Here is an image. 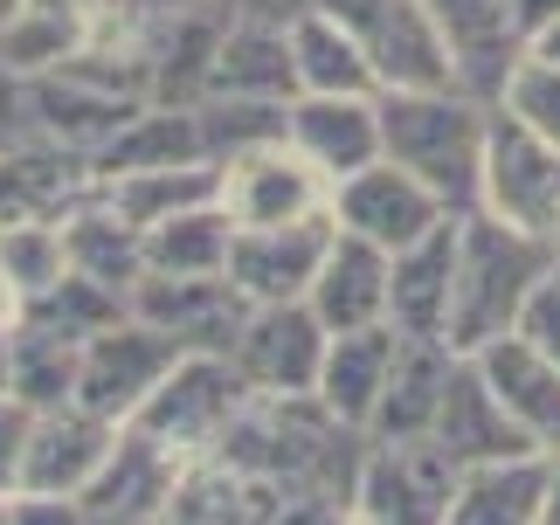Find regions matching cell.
Masks as SVG:
<instances>
[{
	"label": "cell",
	"mask_w": 560,
	"mask_h": 525,
	"mask_svg": "<svg viewBox=\"0 0 560 525\" xmlns=\"http://www.w3.org/2000/svg\"><path fill=\"white\" fill-rule=\"evenodd\" d=\"M243 477L264 491H347L368 456V429L339 422L318 394H249V408L235 415L222 450Z\"/></svg>",
	"instance_id": "obj_1"
},
{
	"label": "cell",
	"mask_w": 560,
	"mask_h": 525,
	"mask_svg": "<svg viewBox=\"0 0 560 525\" xmlns=\"http://www.w3.org/2000/svg\"><path fill=\"white\" fill-rule=\"evenodd\" d=\"M560 262V243L499 222L491 208L457 214V270H450V346L478 353L499 332H520L526 298Z\"/></svg>",
	"instance_id": "obj_2"
},
{
	"label": "cell",
	"mask_w": 560,
	"mask_h": 525,
	"mask_svg": "<svg viewBox=\"0 0 560 525\" xmlns=\"http://www.w3.org/2000/svg\"><path fill=\"white\" fill-rule=\"evenodd\" d=\"M485 131H491V104L464 91H381V152L416 173L450 214L478 208Z\"/></svg>",
	"instance_id": "obj_3"
},
{
	"label": "cell",
	"mask_w": 560,
	"mask_h": 525,
	"mask_svg": "<svg viewBox=\"0 0 560 525\" xmlns=\"http://www.w3.org/2000/svg\"><path fill=\"white\" fill-rule=\"evenodd\" d=\"M249 408V381L235 374L229 353H180L174 374H166L145 408L132 415V429H145L153 443H166L174 456H214L222 435L235 429V415Z\"/></svg>",
	"instance_id": "obj_4"
},
{
	"label": "cell",
	"mask_w": 560,
	"mask_h": 525,
	"mask_svg": "<svg viewBox=\"0 0 560 525\" xmlns=\"http://www.w3.org/2000/svg\"><path fill=\"white\" fill-rule=\"evenodd\" d=\"M318 8L368 49L381 91H457V62L429 0H318Z\"/></svg>",
	"instance_id": "obj_5"
},
{
	"label": "cell",
	"mask_w": 560,
	"mask_h": 525,
	"mask_svg": "<svg viewBox=\"0 0 560 525\" xmlns=\"http://www.w3.org/2000/svg\"><path fill=\"white\" fill-rule=\"evenodd\" d=\"M478 208H491L499 222L547 235L560 243V145H547L540 131H526L512 112L491 104V131H485V187Z\"/></svg>",
	"instance_id": "obj_6"
},
{
	"label": "cell",
	"mask_w": 560,
	"mask_h": 525,
	"mask_svg": "<svg viewBox=\"0 0 560 525\" xmlns=\"http://www.w3.org/2000/svg\"><path fill=\"white\" fill-rule=\"evenodd\" d=\"M450 491H457V464L429 443H374L360 456L353 477V512L374 525H443L450 518Z\"/></svg>",
	"instance_id": "obj_7"
},
{
	"label": "cell",
	"mask_w": 560,
	"mask_h": 525,
	"mask_svg": "<svg viewBox=\"0 0 560 525\" xmlns=\"http://www.w3.org/2000/svg\"><path fill=\"white\" fill-rule=\"evenodd\" d=\"M326 318L305 298L291 304H249L243 332H235L229 360L249 381V394H318V366H326Z\"/></svg>",
	"instance_id": "obj_8"
},
{
	"label": "cell",
	"mask_w": 560,
	"mask_h": 525,
	"mask_svg": "<svg viewBox=\"0 0 560 525\" xmlns=\"http://www.w3.org/2000/svg\"><path fill=\"white\" fill-rule=\"evenodd\" d=\"M180 346L160 332V325H145L139 312L104 325L97 339H83V366H77V401L112 415V422H132L145 408V394H153L166 374H174Z\"/></svg>",
	"instance_id": "obj_9"
},
{
	"label": "cell",
	"mask_w": 560,
	"mask_h": 525,
	"mask_svg": "<svg viewBox=\"0 0 560 525\" xmlns=\"http://www.w3.org/2000/svg\"><path fill=\"white\" fill-rule=\"evenodd\" d=\"M222 208L235 214V229H284V222H305V214H326L332 180L291 139H277L222 166Z\"/></svg>",
	"instance_id": "obj_10"
},
{
	"label": "cell",
	"mask_w": 560,
	"mask_h": 525,
	"mask_svg": "<svg viewBox=\"0 0 560 525\" xmlns=\"http://www.w3.org/2000/svg\"><path fill=\"white\" fill-rule=\"evenodd\" d=\"M332 222L347 235H360V243H374V249L395 256L408 243H422L429 229H443L450 208L408 166L374 160V166H360V173H347V180L332 187Z\"/></svg>",
	"instance_id": "obj_11"
},
{
	"label": "cell",
	"mask_w": 560,
	"mask_h": 525,
	"mask_svg": "<svg viewBox=\"0 0 560 525\" xmlns=\"http://www.w3.org/2000/svg\"><path fill=\"white\" fill-rule=\"evenodd\" d=\"M132 312L145 325H160L180 353H229L235 332H243V318H249V298L229 283V270L222 277H160V270H145L139 291H132Z\"/></svg>",
	"instance_id": "obj_12"
},
{
	"label": "cell",
	"mask_w": 560,
	"mask_h": 525,
	"mask_svg": "<svg viewBox=\"0 0 560 525\" xmlns=\"http://www.w3.org/2000/svg\"><path fill=\"white\" fill-rule=\"evenodd\" d=\"M332 208L326 214H305V222H284V229H235V249H229V283L243 291L249 304H291L312 291L318 262L332 249Z\"/></svg>",
	"instance_id": "obj_13"
},
{
	"label": "cell",
	"mask_w": 560,
	"mask_h": 525,
	"mask_svg": "<svg viewBox=\"0 0 560 525\" xmlns=\"http://www.w3.org/2000/svg\"><path fill=\"white\" fill-rule=\"evenodd\" d=\"M112 415L83 408V401H62V408H42L35 415V435H28V470H21V491H42V498H83L91 477L104 470V456L118 443Z\"/></svg>",
	"instance_id": "obj_14"
},
{
	"label": "cell",
	"mask_w": 560,
	"mask_h": 525,
	"mask_svg": "<svg viewBox=\"0 0 560 525\" xmlns=\"http://www.w3.org/2000/svg\"><path fill=\"white\" fill-rule=\"evenodd\" d=\"M429 443H436L457 470L470 464H499V456H533L540 443L505 415V401L491 394V381L478 374V360L457 353L450 366V387H443V408H436V429H429Z\"/></svg>",
	"instance_id": "obj_15"
},
{
	"label": "cell",
	"mask_w": 560,
	"mask_h": 525,
	"mask_svg": "<svg viewBox=\"0 0 560 525\" xmlns=\"http://www.w3.org/2000/svg\"><path fill=\"white\" fill-rule=\"evenodd\" d=\"M429 8H436V28L450 42V62H457V91L478 104H499L526 56L512 0H429Z\"/></svg>",
	"instance_id": "obj_16"
},
{
	"label": "cell",
	"mask_w": 560,
	"mask_h": 525,
	"mask_svg": "<svg viewBox=\"0 0 560 525\" xmlns=\"http://www.w3.org/2000/svg\"><path fill=\"white\" fill-rule=\"evenodd\" d=\"M180 464L187 456H174L166 443H153L145 429L125 422L112 456H104V470L91 477V491H83V512L112 518V525H160L166 498L180 485Z\"/></svg>",
	"instance_id": "obj_17"
},
{
	"label": "cell",
	"mask_w": 560,
	"mask_h": 525,
	"mask_svg": "<svg viewBox=\"0 0 560 525\" xmlns=\"http://www.w3.org/2000/svg\"><path fill=\"white\" fill-rule=\"evenodd\" d=\"M553 477H560V456H547V450L470 464V470H457L443 525H540L547 498H553Z\"/></svg>",
	"instance_id": "obj_18"
},
{
	"label": "cell",
	"mask_w": 560,
	"mask_h": 525,
	"mask_svg": "<svg viewBox=\"0 0 560 525\" xmlns=\"http://www.w3.org/2000/svg\"><path fill=\"white\" fill-rule=\"evenodd\" d=\"M450 270H457V214L387 256V325L401 339H450Z\"/></svg>",
	"instance_id": "obj_19"
},
{
	"label": "cell",
	"mask_w": 560,
	"mask_h": 525,
	"mask_svg": "<svg viewBox=\"0 0 560 525\" xmlns=\"http://www.w3.org/2000/svg\"><path fill=\"white\" fill-rule=\"evenodd\" d=\"M291 145L339 187L347 173L387 160L381 152V97H291Z\"/></svg>",
	"instance_id": "obj_20"
},
{
	"label": "cell",
	"mask_w": 560,
	"mask_h": 525,
	"mask_svg": "<svg viewBox=\"0 0 560 525\" xmlns=\"http://www.w3.org/2000/svg\"><path fill=\"white\" fill-rule=\"evenodd\" d=\"M470 360H478V374L491 381V394L505 401L512 422H520L547 456H560V366L526 332H499L491 346H478Z\"/></svg>",
	"instance_id": "obj_21"
},
{
	"label": "cell",
	"mask_w": 560,
	"mask_h": 525,
	"mask_svg": "<svg viewBox=\"0 0 560 525\" xmlns=\"http://www.w3.org/2000/svg\"><path fill=\"white\" fill-rule=\"evenodd\" d=\"M97 194V173L83 152L70 145H49V139H28V145H8L0 152V229L8 222H28V214H70L77 201Z\"/></svg>",
	"instance_id": "obj_22"
},
{
	"label": "cell",
	"mask_w": 560,
	"mask_h": 525,
	"mask_svg": "<svg viewBox=\"0 0 560 525\" xmlns=\"http://www.w3.org/2000/svg\"><path fill=\"white\" fill-rule=\"evenodd\" d=\"M139 104L132 97H118V91H104V83L91 77H77V70H49V77H28V131L35 139H49V145H70V152H91L112 139V131L132 118Z\"/></svg>",
	"instance_id": "obj_23"
},
{
	"label": "cell",
	"mask_w": 560,
	"mask_h": 525,
	"mask_svg": "<svg viewBox=\"0 0 560 525\" xmlns=\"http://www.w3.org/2000/svg\"><path fill=\"white\" fill-rule=\"evenodd\" d=\"M208 97H264L291 104L298 97V62H291V21H256L235 14L214 42V77Z\"/></svg>",
	"instance_id": "obj_24"
},
{
	"label": "cell",
	"mask_w": 560,
	"mask_h": 525,
	"mask_svg": "<svg viewBox=\"0 0 560 525\" xmlns=\"http://www.w3.org/2000/svg\"><path fill=\"white\" fill-rule=\"evenodd\" d=\"M450 366H457V346L450 339H401L395 346V374H387V394H381V408L368 422L374 443H422V435L436 429Z\"/></svg>",
	"instance_id": "obj_25"
},
{
	"label": "cell",
	"mask_w": 560,
	"mask_h": 525,
	"mask_svg": "<svg viewBox=\"0 0 560 525\" xmlns=\"http://www.w3.org/2000/svg\"><path fill=\"white\" fill-rule=\"evenodd\" d=\"M305 304L326 318V332H360V325H387V249L360 243L339 229L326 262H318Z\"/></svg>",
	"instance_id": "obj_26"
},
{
	"label": "cell",
	"mask_w": 560,
	"mask_h": 525,
	"mask_svg": "<svg viewBox=\"0 0 560 525\" xmlns=\"http://www.w3.org/2000/svg\"><path fill=\"white\" fill-rule=\"evenodd\" d=\"M395 346L401 332L395 325H360V332H332L326 346V366H318V401H326L339 422L368 429L381 394H387V374H395Z\"/></svg>",
	"instance_id": "obj_27"
},
{
	"label": "cell",
	"mask_w": 560,
	"mask_h": 525,
	"mask_svg": "<svg viewBox=\"0 0 560 525\" xmlns=\"http://www.w3.org/2000/svg\"><path fill=\"white\" fill-rule=\"evenodd\" d=\"M187 160H208V152H201V125H194V104H139V112L91 152V173H97V180H118V173L187 166Z\"/></svg>",
	"instance_id": "obj_28"
},
{
	"label": "cell",
	"mask_w": 560,
	"mask_h": 525,
	"mask_svg": "<svg viewBox=\"0 0 560 525\" xmlns=\"http://www.w3.org/2000/svg\"><path fill=\"white\" fill-rule=\"evenodd\" d=\"M291 62H298V91H312V97H381L368 49L318 0L305 14H291Z\"/></svg>",
	"instance_id": "obj_29"
},
{
	"label": "cell",
	"mask_w": 560,
	"mask_h": 525,
	"mask_svg": "<svg viewBox=\"0 0 560 525\" xmlns=\"http://www.w3.org/2000/svg\"><path fill=\"white\" fill-rule=\"evenodd\" d=\"M62 235H70V270L112 283V291H125V298L139 291V277H145V229L125 222L104 194H91V201H77L70 214H62Z\"/></svg>",
	"instance_id": "obj_30"
},
{
	"label": "cell",
	"mask_w": 560,
	"mask_h": 525,
	"mask_svg": "<svg viewBox=\"0 0 560 525\" xmlns=\"http://www.w3.org/2000/svg\"><path fill=\"white\" fill-rule=\"evenodd\" d=\"M160 525H264V485L243 477L229 456H194V464H180V485L166 498Z\"/></svg>",
	"instance_id": "obj_31"
},
{
	"label": "cell",
	"mask_w": 560,
	"mask_h": 525,
	"mask_svg": "<svg viewBox=\"0 0 560 525\" xmlns=\"http://www.w3.org/2000/svg\"><path fill=\"white\" fill-rule=\"evenodd\" d=\"M229 249H235V214L222 201L180 208L145 229V270H160V277H222Z\"/></svg>",
	"instance_id": "obj_32"
},
{
	"label": "cell",
	"mask_w": 560,
	"mask_h": 525,
	"mask_svg": "<svg viewBox=\"0 0 560 525\" xmlns=\"http://www.w3.org/2000/svg\"><path fill=\"white\" fill-rule=\"evenodd\" d=\"M77 366H83V339H62L35 318L8 325V394H21L35 415L77 401Z\"/></svg>",
	"instance_id": "obj_33"
},
{
	"label": "cell",
	"mask_w": 560,
	"mask_h": 525,
	"mask_svg": "<svg viewBox=\"0 0 560 525\" xmlns=\"http://www.w3.org/2000/svg\"><path fill=\"white\" fill-rule=\"evenodd\" d=\"M97 194L112 201L125 222L153 229L180 208L222 201V166L214 160H187V166H145V173H118V180H97Z\"/></svg>",
	"instance_id": "obj_34"
},
{
	"label": "cell",
	"mask_w": 560,
	"mask_h": 525,
	"mask_svg": "<svg viewBox=\"0 0 560 525\" xmlns=\"http://www.w3.org/2000/svg\"><path fill=\"white\" fill-rule=\"evenodd\" d=\"M194 125H201V152L214 166L243 160L256 145L291 139V104H264V97H201L194 104Z\"/></svg>",
	"instance_id": "obj_35"
},
{
	"label": "cell",
	"mask_w": 560,
	"mask_h": 525,
	"mask_svg": "<svg viewBox=\"0 0 560 525\" xmlns=\"http://www.w3.org/2000/svg\"><path fill=\"white\" fill-rule=\"evenodd\" d=\"M91 21H77V14H56V8H21L8 28H0V70H14V77H49L62 70L70 56L91 49Z\"/></svg>",
	"instance_id": "obj_36"
},
{
	"label": "cell",
	"mask_w": 560,
	"mask_h": 525,
	"mask_svg": "<svg viewBox=\"0 0 560 525\" xmlns=\"http://www.w3.org/2000/svg\"><path fill=\"white\" fill-rule=\"evenodd\" d=\"M21 318L49 325V332H62V339H97L104 325L132 318V298L112 291V283H97V277H83V270H70L56 291H42L35 304H21Z\"/></svg>",
	"instance_id": "obj_37"
},
{
	"label": "cell",
	"mask_w": 560,
	"mask_h": 525,
	"mask_svg": "<svg viewBox=\"0 0 560 525\" xmlns=\"http://www.w3.org/2000/svg\"><path fill=\"white\" fill-rule=\"evenodd\" d=\"M0 262H8L21 304H35L42 291H56L70 277V235H62L56 214H28V222L0 229Z\"/></svg>",
	"instance_id": "obj_38"
},
{
	"label": "cell",
	"mask_w": 560,
	"mask_h": 525,
	"mask_svg": "<svg viewBox=\"0 0 560 525\" xmlns=\"http://www.w3.org/2000/svg\"><path fill=\"white\" fill-rule=\"evenodd\" d=\"M499 112H512L526 131H540L547 145H560V70L540 56H520V70H512Z\"/></svg>",
	"instance_id": "obj_39"
},
{
	"label": "cell",
	"mask_w": 560,
	"mask_h": 525,
	"mask_svg": "<svg viewBox=\"0 0 560 525\" xmlns=\"http://www.w3.org/2000/svg\"><path fill=\"white\" fill-rule=\"evenodd\" d=\"M264 525H353L347 491H264Z\"/></svg>",
	"instance_id": "obj_40"
},
{
	"label": "cell",
	"mask_w": 560,
	"mask_h": 525,
	"mask_svg": "<svg viewBox=\"0 0 560 525\" xmlns=\"http://www.w3.org/2000/svg\"><path fill=\"white\" fill-rule=\"evenodd\" d=\"M28 435H35V408L21 394H0V491H21V470H28Z\"/></svg>",
	"instance_id": "obj_41"
},
{
	"label": "cell",
	"mask_w": 560,
	"mask_h": 525,
	"mask_svg": "<svg viewBox=\"0 0 560 525\" xmlns=\"http://www.w3.org/2000/svg\"><path fill=\"white\" fill-rule=\"evenodd\" d=\"M520 332H526V339H533V346H540V353L560 366V262H553V270L540 277V291L526 298V318H520Z\"/></svg>",
	"instance_id": "obj_42"
},
{
	"label": "cell",
	"mask_w": 560,
	"mask_h": 525,
	"mask_svg": "<svg viewBox=\"0 0 560 525\" xmlns=\"http://www.w3.org/2000/svg\"><path fill=\"white\" fill-rule=\"evenodd\" d=\"M8 525H91L83 498H42V491H14Z\"/></svg>",
	"instance_id": "obj_43"
},
{
	"label": "cell",
	"mask_w": 560,
	"mask_h": 525,
	"mask_svg": "<svg viewBox=\"0 0 560 525\" xmlns=\"http://www.w3.org/2000/svg\"><path fill=\"white\" fill-rule=\"evenodd\" d=\"M21 125H28V83H14V70H0V152L14 145Z\"/></svg>",
	"instance_id": "obj_44"
},
{
	"label": "cell",
	"mask_w": 560,
	"mask_h": 525,
	"mask_svg": "<svg viewBox=\"0 0 560 525\" xmlns=\"http://www.w3.org/2000/svg\"><path fill=\"white\" fill-rule=\"evenodd\" d=\"M512 21H520V35L533 42L547 21H560V0H512Z\"/></svg>",
	"instance_id": "obj_45"
},
{
	"label": "cell",
	"mask_w": 560,
	"mask_h": 525,
	"mask_svg": "<svg viewBox=\"0 0 560 525\" xmlns=\"http://www.w3.org/2000/svg\"><path fill=\"white\" fill-rule=\"evenodd\" d=\"M125 14H145V21H166V14H194V8H214V0H118Z\"/></svg>",
	"instance_id": "obj_46"
},
{
	"label": "cell",
	"mask_w": 560,
	"mask_h": 525,
	"mask_svg": "<svg viewBox=\"0 0 560 525\" xmlns=\"http://www.w3.org/2000/svg\"><path fill=\"white\" fill-rule=\"evenodd\" d=\"M526 56H540V62H553V70H560V21H547V28L526 42Z\"/></svg>",
	"instance_id": "obj_47"
},
{
	"label": "cell",
	"mask_w": 560,
	"mask_h": 525,
	"mask_svg": "<svg viewBox=\"0 0 560 525\" xmlns=\"http://www.w3.org/2000/svg\"><path fill=\"white\" fill-rule=\"evenodd\" d=\"M14 318H21V291H14L8 262H0V325H14Z\"/></svg>",
	"instance_id": "obj_48"
},
{
	"label": "cell",
	"mask_w": 560,
	"mask_h": 525,
	"mask_svg": "<svg viewBox=\"0 0 560 525\" xmlns=\"http://www.w3.org/2000/svg\"><path fill=\"white\" fill-rule=\"evenodd\" d=\"M540 525H560V477H553V498H547V512H540Z\"/></svg>",
	"instance_id": "obj_49"
},
{
	"label": "cell",
	"mask_w": 560,
	"mask_h": 525,
	"mask_svg": "<svg viewBox=\"0 0 560 525\" xmlns=\"http://www.w3.org/2000/svg\"><path fill=\"white\" fill-rule=\"evenodd\" d=\"M0 394H8V325H0Z\"/></svg>",
	"instance_id": "obj_50"
},
{
	"label": "cell",
	"mask_w": 560,
	"mask_h": 525,
	"mask_svg": "<svg viewBox=\"0 0 560 525\" xmlns=\"http://www.w3.org/2000/svg\"><path fill=\"white\" fill-rule=\"evenodd\" d=\"M21 8H28V0H0V28H8V21H14Z\"/></svg>",
	"instance_id": "obj_51"
},
{
	"label": "cell",
	"mask_w": 560,
	"mask_h": 525,
	"mask_svg": "<svg viewBox=\"0 0 560 525\" xmlns=\"http://www.w3.org/2000/svg\"><path fill=\"white\" fill-rule=\"evenodd\" d=\"M8 505H14V498H8V491H0V525H8Z\"/></svg>",
	"instance_id": "obj_52"
},
{
	"label": "cell",
	"mask_w": 560,
	"mask_h": 525,
	"mask_svg": "<svg viewBox=\"0 0 560 525\" xmlns=\"http://www.w3.org/2000/svg\"><path fill=\"white\" fill-rule=\"evenodd\" d=\"M353 525H374V518H360V512H353Z\"/></svg>",
	"instance_id": "obj_53"
}]
</instances>
